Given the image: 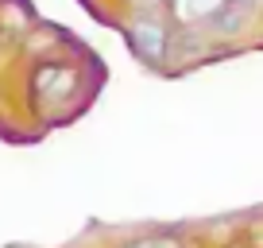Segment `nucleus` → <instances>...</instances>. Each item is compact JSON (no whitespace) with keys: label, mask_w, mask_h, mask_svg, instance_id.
Returning <instances> with one entry per match:
<instances>
[{"label":"nucleus","mask_w":263,"mask_h":248,"mask_svg":"<svg viewBox=\"0 0 263 248\" xmlns=\"http://www.w3.org/2000/svg\"><path fill=\"white\" fill-rule=\"evenodd\" d=\"M124 39H128L132 55L140 58L143 66L159 70L166 58H171L174 31H171V24L163 20V12H136V16L124 24Z\"/></svg>","instance_id":"1"},{"label":"nucleus","mask_w":263,"mask_h":248,"mask_svg":"<svg viewBox=\"0 0 263 248\" xmlns=\"http://www.w3.org/2000/svg\"><path fill=\"white\" fill-rule=\"evenodd\" d=\"M248 16H252V8H244L240 0H221V4L209 12V31H217V35H236L240 27L248 24Z\"/></svg>","instance_id":"2"},{"label":"nucleus","mask_w":263,"mask_h":248,"mask_svg":"<svg viewBox=\"0 0 263 248\" xmlns=\"http://www.w3.org/2000/svg\"><path fill=\"white\" fill-rule=\"evenodd\" d=\"M120 248H186L174 233H143V237H132L124 240Z\"/></svg>","instance_id":"3"},{"label":"nucleus","mask_w":263,"mask_h":248,"mask_svg":"<svg viewBox=\"0 0 263 248\" xmlns=\"http://www.w3.org/2000/svg\"><path fill=\"white\" fill-rule=\"evenodd\" d=\"M240 4H244V8H252V12H255V8H259V4H263V0H240Z\"/></svg>","instance_id":"4"}]
</instances>
